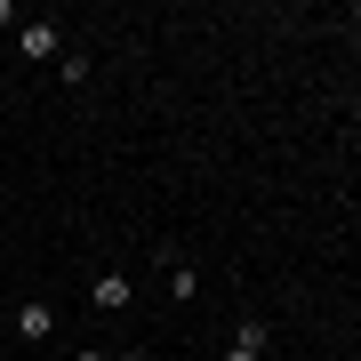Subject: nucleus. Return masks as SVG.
Masks as SVG:
<instances>
[{
    "instance_id": "7ed1b4c3",
    "label": "nucleus",
    "mask_w": 361,
    "mask_h": 361,
    "mask_svg": "<svg viewBox=\"0 0 361 361\" xmlns=\"http://www.w3.org/2000/svg\"><path fill=\"white\" fill-rule=\"evenodd\" d=\"M16 337H25V345H49V337H56V313L40 305V297H25V305H16Z\"/></svg>"
},
{
    "instance_id": "39448f33",
    "label": "nucleus",
    "mask_w": 361,
    "mask_h": 361,
    "mask_svg": "<svg viewBox=\"0 0 361 361\" xmlns=\"http://www.w3.org/2000/svg\"><path fill=\"white\" fill-rule=\"evenodd\" d=\"M161 265H169V297H177V305H193V289H201V281H193V265H185L177 249H161Z\"/></svg>"
},
{
    "instance_id": "423d86ee",
    "label": "nucleus",
    "mask_w": 361,
    "mask_h": 361,
    "mask_svg": "<svg viewBox=\"0 0 361 361\" xmlns=\"http://www.w3.org/2000/svg\"><path fill=\"white\" fill-rule=\"evenodd\" d=\"M73 361H113V353H104V345H80V353H73Z\"/></svg>"
},
{
    "instance_id": "f257e3e1",
    "label": "nucleus",
    "mask_w": 361,
    "mask_h": 361,
    "mask_svg": "<svg viewBox=\"0 0 361 361\" xmlns=\"http://www.w3.org/2000/svg\"><path fill=\"white\" fill-rule=\"evenodd\" d=\"M16 49H25L32 65H49V56H65V32H56V16H25V25H16Z\"/></svg>"
},
{
    "instance_id": "6e6552de",
    "label": "nucleus",
    "mask_w": 361,
    "mask_h": 361,
    "mask_svg": "<svg viewBox=\"0 0 361 361\" xmlns=\"http://www.w3.org/2000/svg\"><path fill=\"white\" fill-rule=\"evenodd\" d=\"M353 32H361V16H353Z\"/></svg>"
},
{
    "instance_id": "0eeeda50",
    "label": "nucleus",
    "mask_w": 361,
    "mask_h": 361,
    "mask_svg": "<svg viewBox=\"0 0 361 361\" xmlns=\"http://www.w3.org/2000/svg\"><path fill=\"white\" fill-rule=\"evenodd\" d=\"M113 361H161V353H145V345H129V353H113Z\"/></svg>"
},
{
    "instance_id": "20e7f679",
    "label": "nucleus",
    "mask_w": 361,
    "mask_h": 361,
    "mask_svg": "<svg viewBox=\"0 0 361 361\" xmlns=\"http://www.w3.org/2000/svg\"><path fill=\"white\" fill-rule=\"evenodd\" d=\"M265 345H273L265 322H241V329H233V345H225V361H265Z\"/></svg>"
},
{
    "instance_id": "f03ea898",
    "label": "nucleus",
    "mask_w": 361,
    "mask_h": 361,
    "mask_svg": "<svg viewBox=\"0 0 361 361\" xmlns=\"http://www.w3.org/2000/svg\"><path fill=\"white\" fill-rule=\"evenodd\" d=\"M129 297H137L129 273H97V281H89V305H97V313H129Z\"/></svg>"
}]
</instances>
